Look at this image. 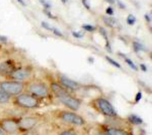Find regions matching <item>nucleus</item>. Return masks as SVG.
Masks as SVG:
<instances>
[{"label": "nucleus", "instance_id": "obj_37", "mask_svg": "<svg viewBox=\"0 0 152 135\" xmlns=\"http://www.w3.org/2000/svg\"><path fill=\"white\" fill-rule=\"evenodd\" d=\"M61 1L63 3H66L68 1V0H61Z\"/></svg>", "mask_w": 152, "mask_h": 135}, {"label": "nucleus", "instance_id": "obj_30", "mask_svg": "<svg viewBox=\"0 0 152 135\" xmlns=\"http://www.w3.org/2000/svg\"><path fill=\"white\" fill-rule=\"evenodd\" d=\"M118 6L120 8H121V9H125V6L124 4L123 3H122L121 1H120V0H118Z\"/></svg>", "mask_w": 152, "mask_h": 135}, {"label": "nucleus", "instance_id": "obj_29", "mask_svg": "<svg viewBox=\"0 0 152 135\" xmlns=\"http://www.w3.org/2000/svg\"><path fill=\"white\" fill-rule=\"evenodd\" d=\"M61 135H77V134L70 131H65L61 133Z\"/></svg>", "mask_w": 152, "mask_h": 135}, {"label": "nucleus", "instance_id": "obj_25", "mask_svg": "<svg viewBox=\"0 0 152 135\" xmlns=\"http://www.w3.org/2000/svg\"><path fill=\"white\" fill-rule=\"evenodd\" d=\"M82 3L83 4V6L87 9L89 10L90 9V4L89 3V0H82Z\"/></svg>", "mask_w": 152, "mask_h": 135}, {"label": "nucleus", "instance_id": "obj_9", "mask_svg": "<svg viewBox=\"0 0 152 135\" xmlns=\"http://www.w3.org/2000/svg\"><path fill=\"white\" fill-rule=\"evenodd\" d=\"M11 78L16 80H25L30 76V72L25 69H15L10 75Z\"/></svg>", "mask_w": 152, "mask_h": 135}, {"label": "nucleus", "instance_id": "obj_34", "mask_svg": "<svg viewBox=\"0 0 152 135\" xmlns=\"http://www.w3.org/2000/svg\"><path fill=\"white\" fill-rule=\"evenodd\" d=\"M17 1H18V3H20L23 6H25L26 5V4H25V3L24 1V0H17Z\"/></svg>", "mask_w": 152, "mask_h": 135}, {"label": "nucleus", "instance_id": "obj_32", "mask_svg": "<svg viewBox=\"0 0 152 135\" xmlns=\"http://www.w3.org/2000/svg\"><path fill=\"white\" fill-rule=\"evenodd\" d=\"M140 67H141V69L143 71H147V67L144 64H141L140 65Z\"/></svg>", "mask_w": 152, "mask_h": 135}, {"label": "nucleus", "instance_id": "obj_6", "mask_svg": "<svg viewBox=\"0 0 152 135\" xmlns=\"http://www.w3.org/2000/svg\"><path fill=\"white\" fill-rule=\"evenodd\" d=\"M62 119L64 121L67 123L75 125L82 126L84 123L83 119L80 115L72 112H64L62 114Z\"/></svg>", "mask_w": 152, "mask_h": 135}, {"label": "nucleus", "instance_id": "obj_4", "mask_svg": "<svg viewBox=\"0 0 152 135\" xmlns=\"http://www.w3.org/2000/svg\"><path fill=\"white\" fill-rule=\"evenodd\" d=\"M0 128L6 133L13 134L19 130L17 122L10 118L0 119Z\"/></svg>", "mask_w": 152, "mask_h": 135}, {"label": "nucleus", "instance_id": "obj_5", "mask_svg": "<svg viewBox=\"0 0 152 135\" xmlns=\"http://www.w3.org/2000/svg\"><path fill=\"white\" fill-rule=\"evenodd\" d=\"M98 104L100 110L107 116L115 117L117 115V113L113 106L107 100L99 99L98 100Z\"/></svg>", "mask_w": 152, "mask_h": 135}, {"label": "nucleus", "instance_id": "obj_14", "mask_svg": "<svg viewBox=\"0 0 152 135\" xmlns=\"http://www.w3.org/2000/svg\"><path fill=\"white\" fill-rule=\"evenodd\" d=\"M107 133L108 135H129L127 132L115 128L109 129L107 130Z\"/></svg>", "mask_w": 152, "mask_h": 135}, {"label": "nucleus", "instance_id": "obj_26", "mask_svg": "<svg viewBox=\"0 0 152 135\" xmlns=\"http://www.w3.org/2000/svg\"><path fill=\"white\" fill-rule=\"evenodd\" d=\"M40 1H41V3H42V4L46 8L48 9L49 8L51 7V5H50L49 3H48L46 1H45V0H40Z\"/></svg>", "mask_w": 152, "mask_h": 135}, {"label": "nucleus", "instance_id": "obj_17", "mask_svg": "<svg viewBox=\"0 0 152 135\" xmlns=\"http://www.w3.org/2000/svg\"><path fill=\"white\" fill-rule=\"evenodd\" d=\"M106 59L113 66H114L117 68H121L120 64L119 63H118L117 61H115V60H113V59H112L111 57H110L109 56H106Z\"/></svg>", "mask_w": 152, "mask_h": 135}, {"label": "nucleus", "instance_id": "obj_18", "mask_svg": "<svg viewBox=\"0 0 152 135\" xmlns=\"http://www.w3.org/2000/svg\"><path fill=\"white\" fill-rule=\"evenodd\" d=\"M125 62L129 66V67L132 69L133 70H135V71H137V66L135 65V64L129 58H125Z\"/></svg>", "mask_w": 152, "mask_h": 135}, {"label": "nucleus", "instance_id": "obj_20", "mask_svg": "<svg viewBox=\"0 0 152 135\" xmlns=\"http://www.w3.org/2000/svg\"><path fill=\"white\" fill-rule=\"evenodd\" d=\"M82 27L83 29H84L85 30H86L87 31H93L96 30V27L90 25V24H84L82 26Z\"/></svg>", "mask_w": 152, "mask_h": 135}, {"label": "nucleus", "instance_id": "obj_7", "mask_svg": "<svg viewBox=\"0 0 152 135\" xmlns=\"http://www.w3.org/2000/svg\"><path fill=\"white\" fill-rule=\"evenodd\" d=\"M37 119L33 117L23 118L17 122L19 130L23 131L30 130L37 124Z\"/></svg>", "mask_w": 152, "mask_h": 135}, {"label": "nucleus", "instance_id": "obj_11", "mask_svg": "<svg viewBox=\"0 0 152 135\" xmlns=\"http://www.w3.org/2000/svg\"><path fill=\"white\" fill-rule=\"evenodd\" d=\"M61 83L67 88L72 90H76L79 89V85L77 83L67 78L65 76H62L61 78Z\"/></svg>", "mask_w": 152, "mask_h": 135}, {"label": "nucleus", "instance_id": "obj_12", "mask_svg": "<svg viewBox=\"0 0 152 135\" xmlns=\"http://www.w3.org/2000/svg\"><path fill=\"white\" fill-rule=\"evenodd\" d=\"M103 21L106 25L112 28L118 27L119 25L118 22H117L116 19L115 18H113L111 17H108V16L103 17Z\"/></svg>", "mask_w": 152, "mask_h": 135}, {"label": "nucleus", "instance_id": "obj_22", "mask_svg": "<svg viewBox=\"0 0 152 135\" xmlns=\"http://www.w3.org/2000/svg\"><path fill=\"white\" fill-rule=\"evenodd\" d=\"M52 31H53V33L57 36H59V37H63V33L58 29H57L56 28H53Z\"/></svg>", "mask_w": 152, "mask_h": 135}, {"label": "nucleus", "instance_id": "obj_38", "mask_svg": "<svg viewBox=\"0 0 152 135\" xmlns=\"http://www.w3.org/2000/svg\"><path fill=\"white\" fill-rule=\"evenodd\" d=\"M0 113H1V110H0Z\"/></svg>", "mask_w": 152, "mask_h": 135}, {"label": "nucleus", "instance_id": "obj_16", "mask_svg": "<svg viewBox=\"0 0 152 135\" xmlns=\"http://www.w3.org/2000/svg\"><path fill=\"white\" fill-rule=\"evenodd\" d=\"M136 22V18L133 15L129 14L127 17V22L128 24H129V25H133V24H134Z\"/></svg>", "mask_w": 152, "mask_h": 135}, {"label": "nucleus", "instance_id": "obj_19", "mask_svg": "<svg viewBox=\"0 0 152 135\" xmlns=\"http://www.w3.org/2000/svg\"><path fill=\"white\" fill-rule=\"evenodd\" d=\"M133 46H134V50L137 52L144 50V47L139 42H134V43H133Z\"/></svg>", "mask_w": 152, "mask_h": 135}, {"label": "nucleus", "instance_id": "obj_8", "mask_svg": "<svg viewBox=\"0 0 152 135\" xmlns=\"http://www.w3.org/2000/svg\"><path fill=\"white\" fill-rule=\"evenodd\" d=\"M29 91L33 94L41 97H46L48 95V90L41 84H33L29 87Z\"/></svg>", "mask_w": 152, "mask_h": 135}, {"label": "nucleus", "instance_id": "obj_2", "mask_svg": "<svg viewBox=\"0 0 152 135\" xmlns=\"http://www.w3.org/2000/svg\"><path fill=\"white\" fill-rule=\"evenodd\" d=\"M24 89V85L18 81H3L0 83V90L7 94L11 95H18L20 94Z\"/></svg>", "mask_w": 152, "mask_h": 135}, {"label": "nucleus", "instance_id": "obj_21", "mask_svg": "<svg viewBox=\"0 0 152 135\" xmlns=\"http://www.w3.org/2000/svg\"><path fill=\"white\" fill-rule=\"evenodd\" d=\"M41 25L46 30H50V31H52L53 30V27L48 23L46 22H42V23H41Z\"/></svg>", "mask_w": 152, "mask_h": 135}, {"label": "nucleus", "instance_id": "obj_3", "mask_svg": "<svg viewBox=\"0 0 152 135\" xmlns=\"http://www.w3.org/2000/svg\"><path fill=\"white\" fill-rule=\"evenodd\" d=\"M15 103L18 106L25 108H33L38 106L39 102L36 98L27 94H20L15 99Z\"/></svg>", "mask_w": 152, "mask_h": 135}, {"label": "nucleus", "instance_id": "obj_33", "mask_svg": "<svg viewBox=\"0 0 152 135\" xmlns=\"http://www.w3.org/2000/svg\"><path fill=\"white\" fill-rule=\"evenodd\" d=\"M45 13H46V14L50 18H52L53 15H52V14H51V13L49 11H45Z\"/></svg>", "mask_w": 152, "mask_h": 135}, {"label": "nucleus", "instance_id": "obj_10", "mask_svg": "<svg viewBox=\"0 0 152 135\" xmlns=\"http://www.w3.org/2000/svg\"><path fill=\"white\" fill-rule=\"evenodd\" d=\"M15 70L12 62L6 61L0 64V74L2 75H10Z\"/></svg>", "mask_w": 152, "mask_h": 135}, {"label": "nucleus", "instance_id": "obj_13", "mask_svg": "<svg viewBox=\"0 0 152 135\" xmlns=\"http://www.w3.org/2000/svg\"><path fill=\"white\" fill-rule=\"evenodd\" d=\"M11 96L5 92L0 90V105L6 104L10 102Z\"/></svg>", "mask_w": 152, "mask_h": 135}, {"label": "nucleus", "instance_id": "obj_28", "mask_svg": "<svg viewBox=\"0 0 152 135\" xmlns=\"http://www.w3.org/2000/svg\"><path fill=\"white\" fill-rule=\"evenodd\" d=\"M106 13L108 14L112 15L113 14V9H112V7H109L107 8V9H106Z\"/></svg>", "mask_w": 152, "mask_h": 135}, {"label": "nucleus", "instance_id": "obj_36", "mask_svg": "<svg viewBox=\"0 0 152 135\" xmlns=\"http://www.w3.org/2000/svg\"><path fill=\"white\" fill-rule=\"evenodd\" d=\"M0 135H5V133L0 128Z\"/></svg>", "mask_w": 152, "mask_h": 135}, {"label": "nucleus", "instance_id": "obj_15", "mask_svg": "<svg viewBox=\"0 0 152 135\" xmlns=\"http://www.w3.org/2000/svg\"><path fill=\"white\" fill-rule=\"evenodd\" d=\"M129 120L132 124L136 125H141L143 122V120L140 117H139L138 115H134V114L129 115Z\"/></svg>", "mask_w": 152, "mask_h": 135}, {"label": "nucleus", "instance_id": "obj_27", "mask_svg": "<svg viewBox=\"0 0 152 135\" xmlns=\"http://www.w3.org/2000/svg\"><path fill=\"white\" fill-rule=\"evenodd\" d=\"M141 97H142V94L141 92H139L136 96V102H139L141 99Z\"/></svg>", "mask_w": 152, "mask_h": 135}, {"label": "nucleus", "instance_id": "obj_35", "mask_svg": "<svg viewBox=\"0 0 152 135\" xmlns=\"http://www.w3.org/2000/svg\"><path fill=\"white\" fill-rule=\"evenodd\" d=\"M106 1L109 3V4H113L114 3H115V0H106Z\"/></svg>", "mask_w": 152, "mask_h": 135}, {"label": "nucleus", "instance_id": "obj_31", "mask_svg": "<svg viewBox=\"0 0 152 135\" xmlns=\"http://www.w3.org/2000/svg\"><path fill=\"white\" fill-rule=\"evenodd\" d=\"M144 17H145L146 20V21H147V22H148V23L150 22V21H151V18H150V16H149L148 15L146 14L145 16H144Z\"/></svg>", "mask_w": 152, "mask_h": 135}, {"label": "nucleus", "instance_id": "obj_23", "mask_svg": "<svg viewBox=\"0 0 152 135\" xmlns=\"http://www.w3.org/2000/svg\"><path fill=\"white\" fill-rule=\"evenodd\" d=\"M72 36L77 38H80L82 37H83V34L82 33H81L80 32H77V31H73L72 32Z\"/></svg>", "mask_w": 152, "mask_h": 135}, {"label": "nucleus", "instance_id": "obj_24", "mask_svg": "<svg viewBox=\"0 0 152 135\" xmlns=\"http://www.w3.org/2000/svg\"><path fill=\"white\" fill-rule=\"evenodd\" d=\"M99 30H100V32H101V34L106 38V41H108V36H107V33H106L105 29H104L103 27H101Z\"/></svg>", "mask_w": 152, "mask_h": 135}, {"label": "nucleus", "instance_id": "obj_1", "mask_svg": "<svg viewBox=\"0 0 152 135\" xmlns=\"http://www.w3.org/2000/svg\"><path fill=\"white\" fill-rule=\"evenodd\" d=\"M51 88L60 101L66 107L72 110H77L80 108V101L72 97L58 84L53 83L51 85Z\"/></svg>", "mask_w": 152, "mask_h": 135}]
</instances>
